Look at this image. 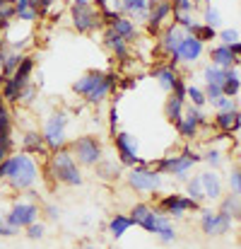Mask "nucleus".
Masks as SVG:
<instances>
[{
    "label": "nucleus",
    "mask_w": 241,
    "mask_h": 249,
    "mask_svg": "<svg viewBox=\"0 0 241 249\" xmlns=\"http://www.w3.org/2000/svg\"><path fill=\"white\" fill-rule=\"evenodd\" d=\"M215 126H217L222 133H234V131H239V126H241L239 109H232V111H217V114H215Z\"/></svg>",
    "instance_id": "b1692460"
},
{
    "label": "nucleus",
    "mask_w": 241,
    "mask_h": 249,
    "mask_svg": "<svg viewBox=\"0 0 241 249\" xmlns=\"http://www.w3.org/2000/svg\"><path fill=\"white\" fill-rule=\"evenodd\" d=\"M46 174L51 177V181H56L61 186H82V181H84L82 167L70 155L68 148L48 153V158H46Z\"/></svg>",
    "instance_id": "7ed1b4c3"
},
{
    "label": "nucleus",
    "mask_w": 241,
    "mask_h": 249,
    "mask_svg": "<svg viewBox=\"0 0 241 249\" xmlns=\"http://www.w3.org/2000/svg\"><path fill=\"white\" fill-rule=\"evenodd\" d=\"M203 49H205V44L200 39H195L193 34H186L183 41H181V46H178V51H176L178 63H195L203 56Z\"/></svg>",
    "instance_id": "aec40b11"
},
{
    "label": "nucleus",
    "mask_w": 241,
    "mask_h": 249,
    "mask_svg": "<svg viewBox=\"0 0 241 249\" xmlns=\"http://www.w3.org/2000/svg\"><path fill=\"white\" fill-rule=\"evenodd\" d=\"M157 211L164 213V215H169V218H181V215H186L191 211H200V203L188 198L186 194H166V196L160 198Z\"/></svg>",
    "instance_id": "f8f14e48"
},
{
    "label": "nucleus",
    "mask_w": 241,
    "mask_h": 249,
    "mask_svg": "<svg viewBox=\"0 0 241 249\" xmlns=\"http://www.w3.org/2000/svg\"><path fill=\"white\" fill-rule=\"evenodd\" d=\"M203 124H205L203 111H200L198 107H188V109L183 111V119L176 124V131H178V136H181V138L193 141V138L198 136V128H200Z\"/></svg>",
    "instance_id": "dca6fc26"
},
{
    "label": "nucleus",
    "mask_w": 241,
    "mask_h": 249,
    "mask_svg": "<svg viewBox=\"0 0 241 249\" xmlns=\"http://www.w3.org/2000/svg\"><path fill=\"white\" fill-rule=\"evenodd\" d=\"M203 160H205L208 165H212V167H220V162H222V153L212 148V150H208V153L203 155Z\"/></svg>",
    "instance_id": "09e8293b"
},
{
    "label": "nucleus",
    "mask_w": 241,
    "mask_h": 249,
    "mask_svg": "<svg viewBox=\"0 0 241 249\" xmlns=\"http://www.w3.org/2000/svg\"><path fill=\"white\" fill-rule=\"evenodd\" d=\"M39 17H41V12H39L36 5L22 7V10H17V15H15V19H22V22H36Z\"/></svg>",
    "instance_id": "ea45409f"
},
{
    "label": "nucleus",
    "mask_w": 241,
    "mask_h": 249,
    "mask_svg": "<svg viewBox=\"0 0 241 249\" xmlns=\"http://www.w3.org/2000/svg\"><path fill=\"white\" fill-rule=\"evenodd\" d=\"M157 237H160V242H164V245H171V242L176 240V230H174V225L166 223L160 232H157Z\"/></svg>",
    "instance_id": "37998d69"
},
{
    "label": "nucleus",
    "mask_w": 241,
    "mask_h": 249,
    "mask_svg": "<svg viewBox=\"0 0 241 249\" xmlns=\"http://www.w3.org/2000/svg\"><path fill=\"white\" fill-rule=\"evenodd\" d=\"M116 124H118V109H116V104H111V109H109V133L111 136H116Z\"/></svg>",
    "instance_id": "8fccbe9b"
},
{
    "label": "nucleus",
    "mask_w": 241,
    "mask_h": 249,
    "mask_svg": "<svg viewBox=\"0 0 241 249\" xmlns=\"http://www.w3.org/2000/svg\"><path fill=\"white\" fill-rule=\"evenodd\" d=\"M19 61H22V53H19L17 49L2 46V49H0V73H2V78H0V80L10 78V75H12V73L17 71Z\"/></svg>",
    "instance_id": "4be33fe9"
},
{
    "label": "nucleus",
    "mask_w": 241,
    "mask_h": 249,
    "mask_svg": "<svg viewBox=\"0 0 241 249\" xmlns=\"http://www.w3.org/2000/svg\"><path fill=\"white\" fill-rule=\"evenodd\" d=\"M0 179H5L12 191H29L39 179V165L32 155H24L22 150L12 153L7 160L0 162Z\"/></svg>",
    "instance_id": "f03ea898"
},
{
    "label": "nucleus",
    "mask_w": 241,
    "mask_h": 249,
    "mask_svg": "<svg viewBox=\"0 0 241 249\" xmlns=\"http://www.w3.org/2000/svg\"><path fill=\"white\" fill-rule=\"evenodd\" d=\"M34 5L39 7V12H41V15H46V12L56 5V0H34Z\"/></svg>",
    "instance_id": "5fc2aeb1"
},
{
    "label": "nucleus",
    "mask_w": 241,
    "mask_h": 249,
    "mask_svg": "<svg viewBox=\"0 0 241 249\" xmlns=\"http://www.w3.org/2000/svg\"><path fill=\"white\" fill-rule=\"evenodd\" d=\"M113 148H116V158L123 167H135L140 162V145L138 138L128 131H116V136H111Z\"/></svg>",
    "instance_id": "9b49d317"
},
{
    "label": "nucleus",
    "mask_w": 241,
    "mask_h": 249,
    "mask_svg": "<svg viewBox=\"0 0 241 249\" xmlns=\"http://www.w3.org/2000/svg\"><path fill=\"white\" fill-rule=\"evenodd\" d=\"M200 228L208 237H220L225 232L232 230V218L225 213V211H200Z\"/></svg>",
    "instance_id": "ddd939ff"
},
{
    "label": "nucleus",
    "mask_w": 241,
    "mask_h": 249,
    "mask_svg": "<svg viewBox=\"0 0 241 249\" xmlns=\"http://www.w3.org/2000/svg\"><path fill=\"white\" fill-rule=\"evenodd\" d=\"M70 19H73V29L80 32V34H92V32H96L104 24L101 10L94 7L92 2H73Z\"/></svg>",
    "instance_id": "6e6552de"
},
{
    "label": "nucleus",
    "mask_w": 241,
    "mask_h": 249,
    "mask_svg": "<svg viewBox=\"0 0 241 249\" xmlns=\"http://www.w3.org/2000/svg\"><path fill=\"white\" fill-rule=\"evenodd\" d=\"M118 87H123V89L135 87V78H128V80H121V78H118Z\"/></svg>",
    "instance_id": "4d7b16f0"
},
{
    "label": "nucleus",
    "mask_w": 241,
    "mask_h": 249,
    "mask_svg": "<svg viewBox=\"0 0 241 249\" xmlns=\"http://www.w3.org/2000/svg\"><path fill=\"white\" fill-rule=\"evenodd\" d=\"M210 58H212V63L220 66V68H234V66L239 63L237 56L232 53L229 44H217V46L210 51Z\"/></svg>",
    "instance_id": "cd10ccee"
},
{
    "label": "nucleus",
    "mask_w": 241,
    "mask_h": 249,
    "mask_svg": "<svg viewBox=\"0 0 241 249\" xmlns=\"http://www.w3.org/2000/svg\"><path fill=\"white\" fill-rule=\"evenodd\" d=\"M133 228V220H130V215H123V213H116L111 220H109V235L113 237V240H121L128 230Z\"/></svg>",
    "instance_id": "c756f323"
},
{
    "label": "nucleus",
    "mask_w": 241,
    "mask_h": 249,
    "mask_svg": "<svg viewBox=\"0 0 241 249\" xmlns=\"http://www.w3.org/2000/svg\"><path fill=\"white\" fill-rule=\"evenodd\" d=\"M212 107H215L217 111H232V109H237V102H234V97L222 94L217 102H212Z\"/></svg>",
    "instance_id": "79ce46f5"
},
{
    "label": "nucleus",
    "mask_w": 241,
    "mask_h": 249,
    "mask_svg": "<svg viewBox=\"0 0 241 249\" xmlns=\"http://www.w3.org/2000/svg\"><path fill=\"white\" fill-rule=\"evenodd\" d=\"M203 92H205V97H208V102H210V104H212V102H217V99H220V97L225 94L220 85H208V87H205Z\"/></svg>",
    "instance_id": "de8ad7c7"
},
{
    "label": "nucleus",
    "mask_w": 241,
    "mask_h": 249,
    "mask_svg": "<svg viewBox=\"0 0 241 249\" xmlns=\"http://www.w3.org/2000/svg\"><path fill=\"white\" fill-rule=\"evenodd\" d=\"M186 34H188V32L181 29L178 24H169L160 34V51L166 58H169V56H176V51H178V46H181V41H183Z\"/></svg>",
    "instance_id": "6ab92c4d"
},
{
    "label": "nucleus",
    "mask_w": 241,
    "mask_h": 249,
    "mask_svg": "<svg viewBox=\"0 0 241 249\" xmlns=\"http://www.w3.org/2000/svg\"><path fill=\"white\" fill-rule=\"evenodd\" d=\"M24 235H27L29 240H41V237L46 235V225H44L41 220H36V223H32L29 228H24Z\"/></svg>",
    "instance_id": "a19ab883"
},
{
    "label": "nucleus",
    "mask_w": 241,
    "mask_h": 249,
    "mask_svg": "<svg viewBox=\"0 0 241 249\" xmlns=\"http://www.w3.org/2000/svg\"><path fill=\"white\" fill-rule=\"evenodd\" d=\"M39 213H41V208H39L36 201H15L10 206V211L5 213V223L19 232V230L29 228L32 223H36Z\"/></svg>",
    "instance_id": "9d476101"
},
{
    "label": "nucleus",
    "mask_w": 241,
    "mask_h": 249,
    "mask_svg": "<svg viewBox=\"0 0 241 249\" xmlns=\"http://www.w3.org/2000/svg\"><path fill=\"white\" fill-rule=\"evenodd\" d=\"M126 181L138 194H155L161 189V174L157 169H152L150 162H145V160H140L135 167H128Z\"/></svg>",
    "instance_id": "423d86ee"
},
{
    "label": "nucleus",
    "mask_w": 241,
    "mask_h": 249,
    "mask_svg": "<svg viewBox=\"0 0 241 249\" xmlns=\"http://www.w3.org/2000/svg\"><path fill=\"white\" fill-rule=\"evenodd\" d=\"M186 92H188V85L183 78H178L176 85H174V89H171V94H176V97H181V99H186Z\"/></svg>",
    "instance_id": "603ef678"
},
{
    "label": "nucleus",
    "mask_w": 241,
    "mask_h": 249,
    "mask_svg": "<svg viewBox=\"0 0 241 249\" xmlns=\"http://www.w3.org/2000/svg\"><path fill=\"white\" fill-rule=\"evenodd\" d=\"M183 111H186V99H181V97H176V94L169 92L166 104H164V116H166V121L176 126V124L183 119Z\"/></svg>",
    "instance_id": "393cba45"
},
{
    "label": "nucleus",
    "mask_w": 241,
    "mask_h": 249,
    "mask_svg": "<svg viewBox=\"0 0 241 249\" xmlns=\"http://www.w3.org/2000/svg\"><path fill=\"white\" fill-rule=\"evenodd\" d=\"M186 196L193 198V201H205V191H203V184H200V177H193V179H186Z\"/></svg>",
    "instance_id": "e433bc0d"
},
{
    "label": "nucleus",
    "mask_w": 241,
    "mask_h": 249,
    "mask_svg": "<svg viewBox=\"0 0 241 249\" xmlns=\"http://www.w3.org/2000/svg\"><path fill=\"white\" fill-rule=\"evenodd\" d=\"M152 78H155V80L160 83L161 89L171 92V89H174V85H176V80H178L181 75H178V71H176L174 66L164 63V66H157V68L152 71Z\"/></svg>",
    "instance_id": "bb28decb"
},
{
    "label": "nucleus",
    "mask_w": 241,
    "mask_h": 249,
    "mask_svg": "<svg viewBox=\"0 0 241 249\" xmlns=\"http://www.w3.org/2000/svg\"><path fill=\"white\" fill-rule=\"evenodd\" d=\"M205 24L217 27V24H220V12H217V10H212V7H208V10H205Z\"/></svg>",
    "instance_id": "864d4df0"
},
{
    "label": "nucleus",
    "mask_w": 241,
    "mask_h": 249,
    "mask_svg": "<svg viewBox=\"0 0 241 249\" xmlns=\"http://www.w3.org/2000/svg\"><path fill=\"white\" fill-rule=\"evenodd\" d=\"M121 162L116 165L113 160H101L99 165L94 167V174L99 177V179H104V181H116L118 177H121Z\"/></svg>",
    "instance_id": "7c9ffc66"
},
{
    "label": "nucleus",
    "mask_w": 241,
    "mask_h": 249,
    "mask_svg": "<svg viewBox=\"0 0 241 249\" xmlns=\"http://www.w3.org/2000/svg\"><path fill=\"white\" fill-rule=\"evenodd\" d=\"M121 39H126L128 44H135V39H138V34H140V29H138V24L128 17V15H118L111 24H109Z\"/></svg>",
    "instance_id": "412c9836"
},
{
    "label": "nucleus",
    "mask_w": 241,
    "mask_h": 249,
    "mask_svg": "<svg viewBox=\"0 0 241 249\" xmlns=\"http://www.w3.org/2000/svg\"><path fill=\"white\" fill-rule=\"evenodd\" d=\"M19 94H22V87L15 83L12 78L0 80V97H2L5 104H19Z\"/></svg>",
    "instance_id": "2f4dec72"
},
{
    "label": "nucleus",
    "mask_w": 241,
    "mask_h": 249,
    "mask_svg": "<svg viewBox=\"0 0 241 249\" xmlns=\"http://www.w3.org/2000/svg\"><path fill=\"white\" fill-rule=\"evenodd\" d=\"M34 99H36V85L29 83L22 89V94H19V104H32Z\"/></svg>",
    "instance_id": "c03bdc74"
},
{
    "label": "nucleus",
    "mask_w": 241,
    "mask_h": 249,
    "mask_svg": "<svg viewBox=\"0 0 241 249\" xmlns=\"http://www.w3.org/2000/svg\"><path fill=\"white\" fill-rule=\"evenodd\" d=\"M200 184H203V191H205V198L210 201H217L222 198V181L215 172H200Z\"/></svg>",
    "instance_id": "a878e982"
},
{
    "label": "nucleus",
    "mask_w": 241,
    "mask_h": 249,
    "mask_svg": "<svg viewBox=\"0 0 241 249\" xmlns=\"http://www.w3.org/2000/svg\"><path fill=\"white\" fill-rule=\"evenodd\" d=\"M220 211H225L232 220H241V196L234 191L229 196H225L222 203H220Z\"/></svg>",
    "instance_id": "473e14b6"
},
{
    "label": "nucleus",
    "mask_w": 241,
    "mask_h": 249,
    "mask_svg": "<svg viewBox=\"0 0 241 249\" xmlns=\"http://www.w3.org/2000/svg\"><path fill=\"white\" fill-rule=\"evenodd\" d=\"M203 78H205V83L208 85H225V78H227V68H220V66H215V63H210L205 71H203Z\"/></svg>",
    "instance_id": "f704fd0d"
},
{
    "label": "nucleus",
    "mask_w": 241,
    "mask_h": 249,
    "mask_svg": "<svg viewBox=\"0 0 241 249\" xmlns=\"http://www.w3.org/2000/svg\"><path fill=\"white\" fill-rule=\"evenodd\" d=\"M147 7H150V0H121V12L128 15L135 24L147 22Z\"/></svg>",
    "instance_id": "5701e85b"
},
{
    "label": "nucleus",
    "mask_w": 241,
    "mask_h": 249,
    "mask_svg": "<svg viewBox=\"0 0 241 249\" xmlns=\"http://www.w3.org/2000/svg\"><path fill=\"white\" fill-rule=\"evenodd\" d=\"M73 2H92V0H73Z\"/></svg>",
    "instance_id": "680f3d73"
},
{
    "label": "nucleus",
    "mask_w": 241,
    "mask_h": 249,
    "mask_svg": "<svg viewBox=\"0 0 241 249\" xmlns=\"http://www.w3.org/2000/svg\"><path fill=\"white\" fill-rule=\"evenodd\" d=\"M34 68H36V66H34V58H32V56H22V61H19V66H17V71H15V73H12L10 78H12L15 83H17V85H19V87H22V89H24L27 85L32 83V75H34Z\"/></svg>",
    "instance_id": "c85d7f7f"
},
{
    "label": "nucleus",
    "mask_w": 241,
    "mask_h": 249,
    "mask_svg": "<svg viewBox=\"0 0 241 249\" xmlns=\"http://www.w3.org/2000/svg\"><path fill=\"white\" fill-rule=\"evenodd\" d=\"M15 150V126H12V114L7 104L0 97V162L7 160Z\"/></svg>",
    "instance_id": "4468645a"
},
{
    "label": "nucleus",
    "mask_w": 241,
    "mask_h": 249,
    "mask_svg": "<svg viewBox=\"0 0 241 249\" xmlns=\"http://www.w3.org/2000/svg\"><path fill=\"white\" fill-rule=\"evenodd\" d=\"M0 223H5V213H0Z\"/></svg>",
    "instance_id": "052dcab7"
},
{
    "label": "nucleus",
    "mask_w": 241,
    "mask_h": 249,
    "mask_svg": "<svg viewBox=\"0 0 241 249\" xmlns=\"http://www.w3.org/2000/svg\"><path fill=\"white\" fill-rule=\"evenodd\" d=\"M68 124H70V114L65 111V109H58V111H53L48 119H46V124H44V141H46V148L51 150V153H56V150H63V148H68Z\"/></svg>",
    "instance_id": "39448f33"
},
{
    "label": "nucleus",
    "mask_w": 241,
    "mask_h": 249,
    "mask_svg": "<svg viewBox=\"0 0 241 249\" xmlns=\"http://www.w3.org/2000/svg\"><path fill=\"white\" fill-rule=\"evenodd\" d=\"M193 10V0H171V12L178 15V12H191Z\"/></svg>",
    "instance_id": "a18cd8bd"
},
{
    "label": "nucleus",
    "mask_w": 241,
    "mask_h": 249,
    "mask_svg": "<svg viewBox=\"0 0 241 249\" xmlns=\"http://www.w3.org/2000/svg\"><path fill=\"white\" fill-rule=\"evenodd\" d=\"M229 186H232L234 194L241 196V169H234V172L229 174Z\"/></svg>",
    "instance_id": "3c124183"
},
{
    "label": "nucleus",
    "mask_w": 241,
    "mask_h": 249,
    "mask_svg": "<svg viewBox=\"0 0 241 249\" xmlns=\"http://www.w3.org/2000/svg\"><path fill=\"white\" fill-rule=\"evenodd\" d=\"M241 89V75L237 73V68H227V78H225V85H222V92L227 97H237Z\"/></svg>",
    "instance_id": "72a5a7b5"
},
{
    "label": "nucleus",
    "mask_w": 241,
    "mask_h": 249,
    "mask_svg": "<svg viewBox=\"0 0 241 249\" xmlns=\"http://www.w3.org/2000/svg\"><path fill=\"white\" fill-rule=\"evenodd\" d=\"M188 34H193L195 39H200L203 44L205 41H212V39H217V32H215V27H210V24H193L191 29H188Z\"/></svg>",
    "instance_id": "c9c22d12"
},
{
    "label": "nucleus",
    "mask_w": 241,
    "mask_h": 249,
    "mask_svg": "<svg viewBox=\"0 0 241 249\" xmlns=\"http://www.w3.org/2000/svg\"><path fill=\"white\" fill-rule=\"evenodd\" d=\"M116 89H118V75L111 71H87L73 83V92L89 107L104 104Z\"/></svg>",
    "instance_id": "f257e3e1"
},
{
    "label": "nucleus",
    "mask_w": 241,
    "mask_h": 249,
    "mask_svg": "<svg viewBox=\"0 0 241 249\" xmlns=\"http://www.w3.org/2000/svg\"><path fill=\"white\" fill-rule=\"evenodd\" d=\"M130 220H133V225H140L145 232H152V235H157L166 223H171L169 215L160 213L150 203H135L130 208Z\"/></svg>",
    "instance_id": "1a4fd4ad"
},
{
    "label": "nucleus",
    "mask_w": 241,
    "mask_h": 249,
    "mask_svg": "<svg viewBox=\"0 0 241 249\" xmlns=\"http://www.w3.org/2000/svg\"><path fill=\"white\" fill-rule=\"evenodd\" d=\"M229 49H232V53L237 56V61H241V41H234V44H229Z\"/></svg>",
    "instance_id": "13d9d810"
},
{
    "label": "nucleus",
    "mask_w": 241,
    "mask_h": 249,
    "mask_svg": "<svg viewBox=\"0 0 241 249\" xmlns=\"http://www.w3.org/2000/svg\"><path fill=\"white\" fill-rule=\"evenodd\" d=\"M101 44H104V49H106L111 56H116V61H121V63L130 61V44H128L126 39H121L111 27H106V32H104V36H101Z\"/></svg>",
    "instance_id": "f3484780"
},
{
    "label": "nucleus",
    "mask_w": 241,
    "mask_h": 249,
    "mask_svg": "<svg viewBox=\"0 0 241 249\" xmlns=\"http://www.w3.org/2000/svg\"><path fill=\"white\" fill-rule=\"evenodd\" d=\"M217 39H220L222 44H234V41H239V32H237V29H222V32L217 34Z\"/></svg>",
    "instance_id": "49530a36"
},
{
    "label": "nucleus",
    "mask_w": 241,
    "mask_h": 249,
    "mask_svg": "<svg viewBox=\"0 0 241 249\" xmlns=\"http://www.w3.org/2000/svg\"><path fill=\"white\" fill-rule=\"evenodd\" d=\"M44 211H46V215H48L51 220H58V218H61V208H58L56 203H48Z\"/></svg>",
    "instance_id": "6e6d98bb"
},
{
    "label": "nucleus",
    "mask_w": 241,
    "mask_h": 249,
    "mask_svg": "<svg viewBox=\"0 0 241 249\" xmlns=\"http://www.w3.org/2000/svg\"><path fill=\"white\" fill-rule=\"evenodd\" d=\"M198 162H203V155L193 153L191 148H183L181 155H166V158L157 160V167H155V169H157L160 174H171V177H176V179H188V172L193 169V165H198Z\"/></svg>",
    "instance_id": "0eeeda50"
},
{
    "label": "nucleus",
    "mask_w": 241,
    "mask_h": 249,
    "mask_svg": "<svg viewBox=\"0 0 241 249\" xmlns=\"http://www.w3.org/2000/svg\"><path fill=\"white\" fill-rule=\"evenodd\" d=\"M68 150L80 167H96L104 160V143L99 136H92V133L68 141Z\"/></svg>",
    "instance_id": "20e7f679"
},
{
    "label": "nucleus",
    "mask_w": 241,
    "mask_h": 249,
    "mask_svg": "<svg viewBox=\"0 0 241 249\" xmlns=\"http://www.w3.org/2000/svg\"><path fill=\"white\" fill-rule=\"evenodd\" d=\"M29 5H34V0H15V7H17V10H22V7H29Z\"/></svg>",
    "instance_id": "bf43d9fd"
},
{
    "label": "nucleus",
    "mask_w": 241,
    "mask_h": 249,
    "mask_svg": "<svg viewBox=\"0 0 241 249\" xmlns=\"http://www.w3.org/2000/svg\"><path fill=\"white\" fill-rule=\"evenodd\" d=\"M171 17V0H150L147 7V32L150 34H160L164 22Z\"/></svg>",
    "instance_id": "2eb2a0df"
},
{
    "label": "nucleus",
    "mask_w": 241,
    "mask_h": 249,
    "mask_svg": "<svg viewBox=\"0 0 241 249\" xmlns=\"http://www.w3.org/2000/svg\"><path fill=\"white\" fill-rule=\"evenodd\" d=\"M17 15L15 0H0V29H5Z\"/></svg>",
    "instance_id": "4c0bfd02"
},
{
    "label": "nucleus",
    "mask_w": 241,
    "mask_h": 249,
    "mask_svg": "<svg viewBox=\"0 0 241 249\" xmlns=\"http://www.w3.org/2000/svg\"><path fill=\"white\" fill-rule=\"evenodd\" d=\"M186 99H191V107H198V109H203V107L208 104V97H205V92H203V89H198V87H193V85H188Z\"/></svg>",
    "instance_id": "58836bf2"
},
{
    "label": "nucleus",
    "mask_w": 241,
    "mask_h": 249,
    "mask_svg": "<svg viewBox=\"0 0 241 249\" xmlns=\"http://www.w3.org/2000/svg\"><path fill=\"white\" fill-rule=\"evenodd\" d=\"M19 150L24 155H39V158H48V148H46V141H44V133L41 131H24L22 133V141H19Z\"/></svg>",
    "instance_id": "a211bd4d"
}]
</instances>
